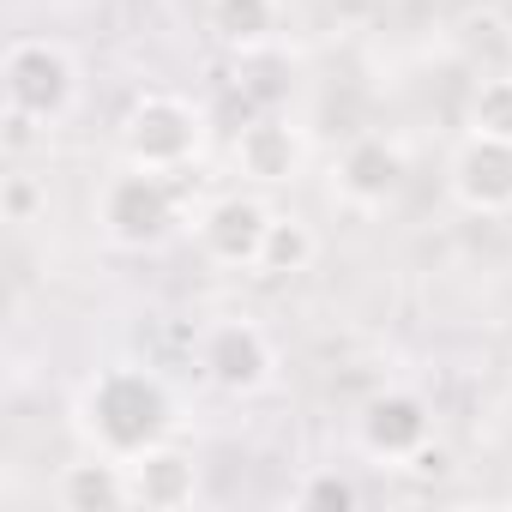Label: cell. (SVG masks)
<instances>
[{"mask_svg":"<svg viewBox=\"0 0 512 512\" xmlns=\"http://www.w3.org/2000/svg\"><path fill=\"white\" fill-rule=\"evenodd\" d=\"M97 223L127 253H145V247L169 241V229H175V187H169V175L139 169V163L109 175L103 193H97Z\"/></svg>","mask_w":512,"mask_h":512,"instance_id":"4","label":"cell"},{"mask_svg":"<svg viewBox=\"0 0 512 512\" xmlns=\"http://www.w3.org/2000/svg\"><path fill=\"white\" fill-rule=\"evenodd\" d=\"M314 253H320V235L308 217H290V211H272V229L260 241V260H253V272L260 278H296L314 266Z\"/></svg>","mask_w":512,"mask_h":512,"instance_id":"14","label":"cell"},{"mask_svg":"<svg viewBox=\"0 0 512 512\" xmlns=\"http://www.w3.org/2000/svg\"><path fill=\"white\" fill-rule=\"evenodd\" d=\"M278 19H284L278 0H211V7H205V25H211L217 43L235 49V55H260V49H272Z\"/></svg>","mask_w":512,"mask_h":512,"instance_id":"13","label":"cell"},{"mask_svg":"<svg viewBox=\"0 0 512 512\" xmlns=\"http://www.w3.org/2000/svg\"><path fill=\"white\" fill-rule=\"evenodd\" d=\"M410 181V157L386 133H356L332 163V193L356 211H386Z\"/></svg>","mask_w":512,"mask_h":512,"instance_id":"6","label":"cell"},{"mask_svg":"<svg viewBox=\"0 0 512 512\" xmlns=\"http://www.w3.org/2000/svg\"><path fill=\"white\" fill-rule=\"evenodd\" d=\"M470 133L512 139V73H488L470 91Z\"/></svg>","mask_w":512,"mask_h":512,"instance_id":"16","label":"cell"},{"mask_svg":"<svg viewBox=\"0 0 512 512\" xmlns=\"http://www.w3.org/2000/svg\"><path fill=\"white\" fill-rule=\"evenodd\" d=\"M290 506H302V512H356L362 506V488L344 470H308L290 488Z\"/></svg>","mask_w":512,"mask_h":512,"instance_id":"15","label":"cell"},{"mask_svg":"<svg viewBox=\"0 0 512 512\" xmlns=\"http://www.w3.org/2000/svg\"><path fill=\"white\" fill-rule=\"evenodd\" d=\"M0 91H7V115L49 127L79 103V61L49 37H19L0 61Z\"/></svg>","mask_w":512,"mask_h":512,"instance_id":"2","label":"cell"},{"mask_svg":"<svg viewBox=\"0 0 512 512\" xmlns=\"http://www.w3.org/2000/svg\"><path fill=\"white\" fill-rule=\"evenodd\" d=\"M55 500L67 512H121L133 506V476H127V458H109V452H91L79 464H67L55 476Z\"/></svg>","mask_w":512,"mask_h":512,"instance_id":"12","label":"cell"},{"mask_svg":"<svg viewBox=\"0 0 512 512\" xmlns=\"http://www.w3.org/2000/svg\"><path fill=\"white\" fill-rule=\"evenodd\" d=\"M446 193L476 211V217H500L512 211V139L494 133H464L452 163H446Z\"/></svg>","mask_w":512,"mask_h":512,"instance_id":"7","label":"cell"},{"mask_svg":"<svg viewBox=\"0 0 512 512\" xmlns=\"http://www.w3.org/2000/svg\"><path fill=\"white\" fill-rule=\"evenodd\" d=\"M199 139H205V121L175 91H145L121 115V157L139 163V169H157V175L187 169L199 157Z\"/></svg>","mask_w":512,"mask_h":512,"instance_id":"3","label":"cell"},{"mask_svg":"<svg viewBox=\"0 0 512 512\" xmlns=\"http://www.w3.org/2000/svg\"><path fill=\"white\" fill-rule=\"evenodd\" d=\"M398 470H410V476H422V482H446V476H452V446L428 440V446H416Z\"/></svg>","mask_w":512,"mask_h":512,"instance_id":"18","label":"cell"},{"mask_svg":"<svg viewBox=\"0 0 512 512\" xmlns=\"http://www.w3.org/2000/svg\"><path fill=\"white\" fill-rule=\"evenodd\" d=\"M302 157H308V145H302V133H296L290 115H253L235 133V169L247 181H260V187L296 181L302 175Z\"/></svg>","mask_w":512,"mask_h":512,"instance_id":"10","label":"cell"},{"mask_svg":"<svg viewBox=\"0 0 512 512\" xmlns=\"http://www.w3.org/2000/svg\"><path fill=\"white\" fill-rule=\"evenodd\" d=\"M127 476H133V506H151V512L193 506V494H199V464L175 440H157L139 458H127Z\"/></svg>","mask_w":512,"mask_h":512,"instance_id":"11","label":"cell"},{"mask_svg":"<svg viewBox=\"0 0 512 512\" xmlns=\"http://www.w3.org/2000/svg\"><path fill=\"white\" fill-rule=\"evenodd\" d=\"M266 229H272V205L253 199V193H217L193 217V235L205 247V260H217V266H253Z\"/></svg>","mask_w":512,"mask_h":512,"instance_id":"9","label":"cell"},{"mask_svg":"<svg viewBox=\"0 0 512 512\" xmlns=\"http://www.w3.org/2000/svg\"><path fill=\"white\" fill-rule=\"evenodd\" d=\"M43 205H49V187L37 181V175H25V169H13V175H0V217L7 223H37L43 217Z\"/></svg>","mask_w":512,"mask_h":512,"instance_id":"17","label":"cell"},{"mask_svg":"<svg viewBox=\"0 0 512 512\" xmlns=\"http://www.w3.org/2000/svg\"><path fill=\"white\" fill-rule=\"evenodd\" d=\"M356 440H362L368 458H380V464H404L416 446L434 440L428 398L410 392V386H386V392H374V398L362 404V416H356Z\"/></svg>","mask_w":512,"mask_h":512,"instance_id":"8","label":"cell"},{"mask_svg":"<svg viewBox=\"0 0 512 512\" xmlns=\"http://www.w3.org/2000/svg\"><path fill=\"white\" fill-rule=\"evenodd\" d=\"M169 428H175V392L145 362H109L79 392V434L91 440V452L139 458L145 446L169 440Z\"/></svg>","mask_w":512,"mask_h":512,"instance_id":"1","label":"cell"},{"mask_svg":"<svg viewBox=\"0 0 512 512\" xmlns=\"http://www.w3.org/2000/svg\"><path fill=\"white\" fill-rule=\"evenodd\" d=\"M199 374L229 392V398H253L260 386H272L278 374V350L266 338V326L253 320H217L199 332Z\"/></svg>","mask_w":512,"mask_h":512,"instance_id":"5","label":"cell"}]
</instances>
